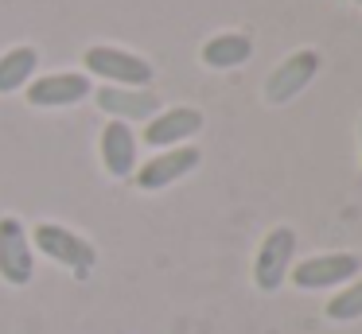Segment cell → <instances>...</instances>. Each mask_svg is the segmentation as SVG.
Segmentation results:
<instances>
[{
  "label": "cell",
  "mask_w": 362,
  "mask_h": 334,
  "mask_svg": "<svg viewBox=\"0 0 362 334\" xmlns=\"http://www.w3.org/2000/svg\"><path fill=\"white\" fill-rule=\"evenodd\" d=\"M358 132H362V129H358Z\"/></svg>",
  "instance_id": "16"
},
{
  "label": "cell",
  "mask_w": 362,
  "mask_h": 334,
  "mask_svg": "<svg viewBox=\"0 0 362 334\" xmlns=\"http://www.w3.org/2000/svg\"><path fill=\"white\" fill-rule=\"evenodd\" d=\"M40 54L35 47H12L8 54H0V93H16L35 78Z\"/></svg>",
  "instance_id": "13"
},
{
  "label": "cell",
  "mask_w": 362,
  "mask_h": 334,
  "mask_svg": "<svg viewBox=\"0 0 362 334\" xmlns=\"http://www.w3.org/2000/svg\"><path fill=\"white\" fill-rule=\"evenodd\" d=\"M327 318L331 323H351V318H362V276H354L335 299L327 303Z\"/></svg>",
  "instance_id": "14"
},
{
  "label": "cell",
  "mask_w": 362,
  "mask_h": 334,
  "mask_svg": "<svg viewBox=\"0 0 362 334\" xmlns=\"http://www.w3.org/2000/svg\"><path fill=\"white\" fill-rule=\"evenodd\" d=\"M35 276V253L28 229L20 217H0V280H8L12 287L32 284Z\"/></svg>",
  "instance_id": "4"
},
{
  "label": "cell",
  "mask_w": 362,
  "mask_h": 334,
  "mask_svg": "<svg viewBox=\"0 0 362 334\" xmlns=\"http://www.w3.org/2000/svg\"><path fill=\"white\" fill-rule=\"evenodd\" d=\"M250 54H253V43L242 31H222V35L203 43V62L211 70H234L242 62H250Z\"/></svg>",
  "instance_id": "12"
},
{
  "label": "cell",
  "mask_w": 362,
  "mask_h": 334,
  "mask_svg": "<svg viewBox=\"0 0 362 334\" xmlns=\"http://www.w3.org/2000/svg\"><path fill=\"white\" fill-rule=\"evenodd\" d=\"M86 70L113 85H133V90H148L152 82V62H144L141 54H129L121 47H90L86 51Z\"/></svg>",
  "instance_id": "2"
},
{
  "label": "cell",
  "mask_w": 362,
  "mask_h": 334,
  "mask_svg": "<svg viewBox=\"0 0 362 334\" xmlns=\"http://www.w3.org/2000/svg\"><path fill=\"white\" fill-rule=\"evenodd\" d=\"M98 109L110 113L113 121H152L160 113V97L152 90H133V85H102L94 93Z\"/></svg>",
  "instance_id": "9"
},
{
  "label": "cell",
  "mask_w": 362,
  "mask_h": 334,
  "mask_svg": "<svg viewBox=\"0 0 362 334\" xmlns=\"http://www.w3.org/2000/svg\"><path fill=\"white\" fill-rule=\"evenodd\" d=\"M94 93L86 74H43L28 82V105L35 109H63V105H78Z\"/></svg>",
  "instance_id": "8"
},
{
  "label": "cell",
  "mask_w": 362,
  "mask_h": 334,
  "mask_svg": "<svg viewBox=\"0 0 362 334\" xmlns=\"http://www.w3.org/2000/svg\"><path fill=\"white\" fill-rule=\"evenodd\" d=\"M199 160H203V152L191 148V144L164 148V152L152 155L144 167H136V186H141V191H164V186L180 183L183 175H191V171L199 167Z\"/></svg>",
  "instance_id": "6"
},
{
  "label": "cell",
  "mask_w": 362,
  "mask_h": 334,
  "mask_svg": "<svg viewBox=\"0 0 362 334\" xmlns=\"http://www.w3.org/2000/svg\"><path fill=\"white\" fill-rule=\"evenodd\" d=\"M296 256V233L288 225H276V229L265 233L257 249V261H253V284L261 292H276V287L288 280V264Z\"/></svg>",
  "instance_id": "3"
},
{
  "label": "cell",
  "mask_w": 362,
  "mask_h": 334,
  "mask_svg": "<svg viewBox=\"0 0 362 334\" xmlns=\"http://www.w3.org/2000/svg\"><path fill=\"white\" fill-rule=\"evenodd\" d=\"M32 241H35V249H40L43 256H51L55 264H63V268L78 272V276H86V272L98 264V249L90 245L86 237H78V233H71L66 225L43 222V225H35Z\"/></svg>",
  "instance_id": "1"
},
{
  "label": "cell",
  "mask_w": 362,
  "mask_h": 334,
  "mask_svg": "<svg viewBox=\"0 0 362 334\" xmlns=\"http://www.w3.org/2000/svg\"><path fill=\"white\" fill-rule=\"evenodd\" d=\"M315 74H320V54H315V51H296V54H288V59H284L281 66L269 74L265 97L273 101V105H284V101H292L296 93H304L308 85H312Z\"/></svg>",
  "instance_id": "7"
},
{
  "label": "cell",
  "mask_w": 362,
  "mask_h": 334,
  "mask_svg": "<svg viewBox=\"0 0 362 334\" xmlns=\"http://www.w3.org/2000/svg\"><path fill=\"white\" fill-rule=\"evenodd\" d=\"M199 129H203V113H199V109H187V105H175V109H164V113H156L148 121L144 144L148 148H180L183 140H191Z\"/></svg>",
  "instance_id": "10"
},
{
  "label": "cell",
  "mask_w": 362,
  "mask_h": 334,
  "mask_svg": "<svg viewBox=\"0 0 362 334\" xmlns=\"http://www.w3.org/2000/svg\"><path fill=\"white\" fill-rule=\"evenodd\" d=\"M102 163L113 179H129L136 167V136L125 121H110L102 129Z\"/></svg>",
  "instance_id": "11"
},
{
  "label": "cell",
  "mask_w": 362,
  "mask_h": 334,
  "mask_svg": "<svg viewBox=\"0 0 362 334\" xmlns=\"http://www.w3.org/2000/svg\"><path fill=\"white\" fill-rule=\"evenodd\" d=\"M354 4H362V0H354Z\"/></svg>",
  "instance_id": "15"
},
{
  "label": "cell",
  "mask_w": 362,
  "mask_h": 334,
  "mask_svg": "<svg viewBox=\"0 0 362 334\" xmlns=\"http://www.w3.org/2000/svg\"><path fill=\"white\" fill-rule=\"evenodd\" d=\"M358 276V256L354 253H323V256H308L292 268V284L300 292H320V287H335V284H351Z\"/></svg>",
  "instance_id": "5"
}]
</instances>
